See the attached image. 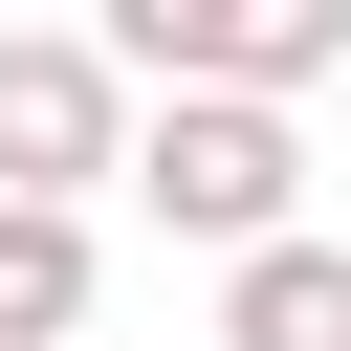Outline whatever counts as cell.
<instances>
[{"instance_id":"obj_1","label":"cell","mask_w":351,"mask_h":351,"mask_svg":"<svg viewBox=\"0 0 351 351\" xmlns=\"http://www.w3.org/2000/svg\"><path fill=\"white\" fill-rule=\"evenodd\" d=\"M88 66H110L132 110H307V88L351 66V0H110Z\"/></svg>"},{"instance_id":"obj_2","label":"cell","mask_w":351,"mask_h":351,"mask_svg":"<svg viewBox=\"0 0 351 351\" xmlns=\"http://www.w3.org/2000/svg\"><path fill=\"white\" fill-rule=\"evenodd\" d=\"M110 197L154 241H197V263H263V241H307V132L285 110H132Z\"/></svg>"},{"instance_id":"obj_3","label":"cell","mask_w":351,"mask_h":351,"mask_svg":"<svg viewBox=\"0 0 351 351\" xmlns=\"http://www.w3.org/2000/svg\"><path fill=\"white\" fill-rule=\"evenodd\" d=\"M132 154V88L88 66V22H0V197L22 219H88Z\"/></svg>"},{"instance_id":"obj_4","label":"cell","mask_w":351,"mask_h":351,"mask_svg":"<svg viewBox=\"0 0 351 351\" xmlns=\"http://www.w3.org/2000/svg\"><path fill=\"white\" fill-rule=\"evenodd\" d=\"M219 351H351V241H263V263H219Z\"/></svg>"},{"instance_id":"obj_5","label":"cell","mask_w":351,"mask_h":351,"mask_svg":"<svg viewBox=\"0 0 351 351\" xmlns=\"http://www.w3.org/2000/svg\"><path fill=\"white\" fill-rule=\"evenodd\" d=\"M88 285H110V241L0 197V351H88Z\"/></svg>"}]
</instances>
